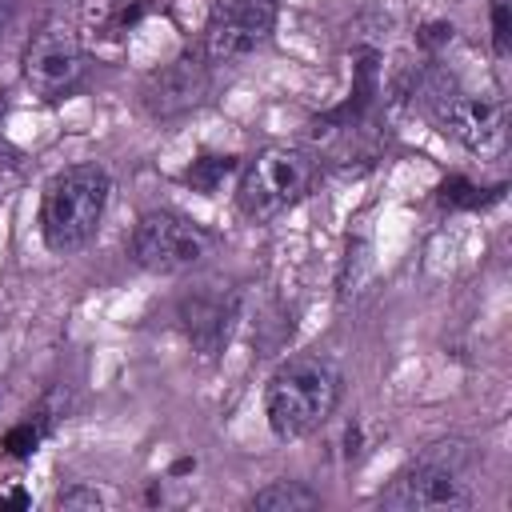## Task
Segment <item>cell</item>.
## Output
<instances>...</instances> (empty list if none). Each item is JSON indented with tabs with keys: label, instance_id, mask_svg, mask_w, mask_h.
I'll return each instance as SVG.
<instances>
[{
	"label": "cell",
	"instance_id": "cell-1",
	"mask_svg": "<svg viewBox=\"0 0 512 512\" xmlns=\"http://www.w3.org/2000/svg\"><path fill=\"white\" fill-rule=\"evenodd\" d=\"M344 376L332 360L324 356H292L268 376L264 388V416L272 436L280 440H300L316 432L340 404Z\"/></svg>",
	"mask_w": 512,
	"mask_h": 512
},
{
	"label": "cell",
	"instance_id": "cell-2",
	"mask_svg": "<svg viewBox=\"0 0 512 512\" xmlns=\"http://www.w3.org/2000/svg\"><path fill=\"white\" fill-rule=\"evenodd\" d=\"M108 192H112V180L100 164L60 168L44 184V196H40V236H44V244L60 256L80 252L104 220Z\"/></svg>",
	"mask_w": 512,
	"mask_h": 512
},
{
	"label": "cell",
	"instance_id": "cell-3",
	"mask_svg": "<svg viewBox=\"0 0 512 512\" xmlns=\"http://www.w3.org/2000/svg\"><path fill=\"white\" fill-rule=\"evenodd\" d=\"M312 180H316V164L308 152L288 148V144H272L240 168L236 204L248 220L264 224V220H276L288 208H296L308 196Z\"/></svg>",
	"mask_w": 512,
	"mask_h": 512
},
{
	"label": "cell",
	"instance_id": "cell-4",
	"mask_svg": "<svg viewBox=\"0 0 512 512\" xmlns=\"http://www.w3.org/2000/svg\"><path fill=\"white\" fill-rule=\"evenodd\" d=\"M476 492L464 480L460 444H432L380 492V504L392 512H460L472 508Z\"/></svg>",
	"mask_w": 512,
	"mask_h": 512
},
{
	"label": "cell",
	"instance_id": "cell-5",
	"mask_svg": "<svg viewBox=\"0 0 512 512\" xmlns=\"http://www.w3.org/2000/svg\"><path fill=\"white\" fill-rule=\"evenodd\" d=\"M216 240L208 228H200L196 220L172 212V208H152L136 220L128 252L144 272H160V276H176L196 268L204 256H212Z\"/></svg>",
	"mask_w": 512,
	"mask_h": 512
},
{
	"label": "cell",
	"instance_id": "cell-6",
	"mask_svg": "<svg viewBox=\"0 0 512 512\" xmlns=\"http://www.w3.org/2000/svg\"><path fill=\"white\" fill-rule=\"evenodd\" d=\"M276 28V0H212L204 24V60L236 64L252 56Z\"/></svg>",
	"mask_w": 512,
	"mask_h": 512
},
{
	"label": "cell",
	"instance_id": "cell-7",
	"mask_svg": "<svg viewBox=\"0 0 512 512\" xmlns=\"http://www.w3.org/2000/svg\"><path fill=\"white\" fill-rule=\"evenodd\" d=\"M84 76V48L68 24H44L24 48V84L40 100L68 96Z\"/></svg>",
	"mask_w": 512,
	"mask_h": 512
},
{
	"label": "cell",
	"instance_id": "cell-8",
	"mask_svg": "<svg viewBox=\"0 0 512 512\" xmlns=\"http://www.w3.org/2000/svg\"><path fill=\"white\" fill-rule=\"evenodd\" d=\"M432 116L444 136H452L456 144H464L476 156H492L504 148L508 116H504L500 100L472 96V92H444V96H436Z\"/></svg>",
	"mask_w": 512,
	"mask_h": 512
},
{
	"label": "cell",
	"instance_id": "cell-9",
	"mask_svg": "<svg viewBox=\"0 0 512 512\" xmlns=\"http://www.w3.org/2000/svg\"><path fill=\"white\" fill-rule=\"evenodd\" d=\"M176 316H180V328H184L188 344L204 360H212V356L224 352V344H228V336L240 320V292L220 288V284H200L180 300Z\"/></svg>",
	"mask_w": 512,
	"mask_h": 512
},
{
	"label": "cell",
	"instance_id": "cell-10",
	"mask_svg": "<svg viewBox=\"0 0 512 512\" xmlns=\"http://www.w3.org/2000/svg\"><path fill=\"white\" fill-rule=\"evenodd\" d=\"M208 60L204 56H176L172 64L156 68L148 80H144V108L156 116V120H168V116H184L192 112L204 96H208Z\"/></svg>",
	"mask_w": 512,
	"mask_h": 512
},
{
	"label": "cell",
	"instance_id": "cell-11",
	"mask_svg": "<svg viewBox=\"0 0 512 512\" xmlns=\"http://www.w3.org/2000/svg\"><path fill=\"white\" fill-rule=\"evenodd\" d=\"M320 504V492H312L300 480H272L268 488H260L252 496V508L260 512H308Z\"/></svg>",
	"mask_w": 512,
	"mask_h": 512
},
{
	"label": "cell",
	"instance_id": "cell-12",
	"mask_svg": "<svg viewBox=\"0 0 512 512\" xmlns=\"http://www.w3.org/2000/svg\"><path fill=\"white\" fill-rule=\"evenodd\" d=\"M236 168H240L236 156H200V160L188 168V184L212 196V192L220 188V180H224L228 172H236Z\"/></svg>",
	"mask_w": 512,
	"mask_h": 512
},
{
	"label": "cell",
	"instance_id": "cell-13",
	"mask_svg": "<svg viewBox=\"0 0 512 512\" xmlns=\"http://www.w3.org/2000/svg\"><path fill=\"white\" fill-rule=\"evenodd\" d=\"M496 196H500V188L484 196V188H476V184L464 180V176H452V180H444V188H440V204H448V208H480V204H488V200H496Z\"/></svg>",
	"mask_w": 512,
	"mask_h": 512
},
{
	"label": "cell",
	"instance_id": "cell-14",
	"mask_svg": "<svg viewBox=\"0 0 512 512\" xmlns=\"http://www.w3.org/2000/svg\"><path fill=\"white\" fill-rule=\"evenodd\" d=\"M44 436H48V432H44L36 420H24V424H16V428H8V432H4V452H8V456H16V460H28Z\"/></svg>",
	"mask_w": 512,
	"mask_h": 512
},
{
	"label": "cell",
	"instance_id": "cell-15",
	"mask_svg": "<svg viewBox=\"0 0 512 512\" xmlns=\"http://www.w3.org/2000/svg\"><path fill=\"white\" fill-rule=\"evenodd\" d=\"M100 504H104V496L96 488H88V484H72V488H64L56 496V508H100Z\"/></svg>",
	"mask_w": 512,
	"mask_h": 512
},
{
	"label": "cell",
	"instance_id": "cell-16",
	"mask_svg": "<svg viewBox=\"0 0 512 512\" xmlns=\"http://www.w3.org/2000/svg\"><path fill=\"white\" fill-rule=\"evenodd\" d=\"M508 36H512V20H508V0H492V44L504 56L508 52Z\"/></svg>",
	"mask_w": 512,
	"mask_h": 512
},
{
	"label": "cell",
	"instance_id": "cell-17",
	"mask_svg": "<svg viewBox=\"0 0 512 512\" xmlns=\"http://www.w3.org/2000/svg\"><path fill=\"white\" fill-rule=\"evenodd\" d=\"M8 504H12V508H24L28 496H24L20 488H8V492H0V508H8Z\"/></svg>",
	"mask_w": 512,
	"mask_h": 512
},
{
	"label": "cell",
	"instance_id": "cell-18",
	"mask_svg": "<svg viewBox=\"0 0 512 512\" xmlns=\"http://www.w3.org/2000/svg\"><path fill=\"white\" fill-rule=\"evenodd\" d=\"M8 20H12V0H0V36L8 32Z\"/></svg>",
	"mask_w": 512,
	"mask_h": 512
}]
</instances>
